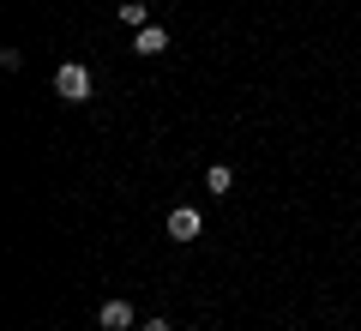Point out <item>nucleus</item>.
I'll return each instance as SVG.
<instances>
[{
  "mask_svg": "<svg viewBox=\"0 0 361 331\" xmlns=\"http://www.w3.org/2000/svg\"><path fill=\"white\" fill-rule=\"evenodd\" d=\"M54 97H61V102H90V73H85V61H61V66H54Z\"/></svg>",
  "mask_w": 361,
  "mask_h": 331,
  "instance_id": "nucleus-1",
  "label": "nucleus"
},
{
  "mask_svg": "<svg viewBox=\"0 0 361 331\" xmlns=\"http://www.w3.org/2000/svg\"><path fill=\"white\" fill-rule=\"evenodd\" d=\"M199 235H205V217L193 205H175L169 211V241H199Z\"/></svg>",
  "mask_w": 361,
  "mask_h": 331,
  "instance_id": "nucleus-2",
  "label": "nucleus"
},
{
  "mask_svg": "<svg viewBox=\"0 0 361 331\" xmlns=\"http://www.w3.org/2000/svg\"><path fill=\"white\" fill-rule=\"evenodd\" d=\"M169 49V30L163 25H145L139 37H133V54H163Z\"/></svg>",
  "mask_w": 361,
  "mask_h": 331,
  "instance_id": "nucleus-3",
  "label": "nucleus"
},
{
  "mask_svg": "<svg viewBox=\"0 0 361 331\" xmlns=\"http://www.w3.org/2000/svg\"><path fill=\"white\" fill-rule=\"evenodd\" d=\"M97 319H103V331H127L133 325V307L127 301H103V313H97Z\"/></svg>",
  "mask_w": 361,
  "mask_h": 331,
  "instance_id": "nucleus-4",
  "label": "nucleus"
},
{
  "mask_svg": "<svg viewBox=\"0 0 361 331\" xmlns=\"http://www.w3.org/2000/svg\"><path fill=\"white\" fill-rule=\"evenodd\" d=\"M115 13H121V25H133V30H145V25H151V6H145V0H121Z\"/></svg>",
  "mask_w": 361,
  "mask_h": 331,
  "instance_id": "nucleus-5",
  "label": "nucleus"
},
{
  "mask_svg": "<svg viewBox=\"0 0 361 331\" xmlns=\"http://www.w3.org/2000/svg\"><path fill=\"white\" fill-rule=\"evenodd\" d=\"M205 187H211V193H223V199H229V187H235L229 163H217V169H211V175H205Z\"/></svg>",
  "mask_w": 361,
  "mask_h": 331,
  "instance_id": "nucleus-6",
  "label": "nucleus"
},
{
  "mask_svg": "<svg viewBox=\"0 0 361 331\" xmlns=\"http://www.w3.org/2000/svg\"><path fill=\"white\" fill-rule=\"evenodd\" d=\"M139 331H169V319H145V325Z\"/></svg>",
  "mask_w": 361,
  "mask_h": 331,
  "instance_id": "nucleus-7",
  "label": "nucleus"
}]
</instances>
